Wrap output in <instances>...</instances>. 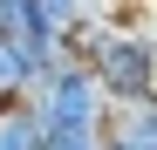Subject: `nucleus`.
I'll return each mask as SVG.
<instances>
[{
  "label": "nucleus",
  "mask_w": 157,
  "mask_h": 150,
  "mask_svg": "<svg viewBox=\"0 0 157 150\" xmlns=\"http://www.w3.org/2000/svg\"><path fill=\"white\" fill-rule=\"evenodd\" d=\"M41 143H48V130H41V116H34L28 103L0 116V150H41Z\"/></svg>",
  "instance_id": "obj_3"
},
{
  "label": "nucleus",
  "mask_w": 157,
  "mask_h": 150,
  "mask_svg": "<svg viewBox=\"0 0 157 150\" xmlns=\"http://www.w3.org/2000/svg\"><path fill=\"white\" fill-rule=\"evenodd\" d=\"M21 7H28V0H0V21H7V14H21Z\"/></svg>",
  "instance_id": "obj_4"
},
{
  "label": "nucleus",
  "mask_w": 157,
  "mask_h": 150,
  "mask_svg": "<svg viewBox=\"0 0 157 150\" xmlns=\"http://www.w3.org/2000/svg\"><path fill=\"white\" fill-rule=\"evenodd\" d=\"M144 7H157V0H144Z\"/></svg>",
  "instance_id": "obj_7"
},
{
  "label": "nucleus",
  "mask_w": 157,
  "mask_h": 150,
  "mask_svg": "<svg viewBox=\"0 0 157 150\" xmlns=\"http://www.w3.org/2000/svg\"><path fill=\"white\" fill-rule=\"evenodd\" d=\"M109 150H157V96L150 103H109Z\"/></svg>",
  "instance_id": "obj_2"
},
{
  "label": "nucleus",
  "mask_w": 157,
  "mask_h": 150,
  "mask_svg": "<svg viewBox=\"0 0 157 150\" xmlns=\"http://www.w3.org/2000/svg\"><path fill=\"white\" fill-rule=\"evenodd\" d=\"M89 150H109V143H89Z\"/></svg>",
  "instance_id": "obj_6"
},
{
  "label": "nucleus",
  "mask_w": 157,
  "mask_h": 150,
  "mask_svg": "<svg viewBox=\"0 0 157 150\" xmlns=\"http://www.w3.org/2000/svg\"><path fill=\"white\" fill-rule=\"evenodd\" d=\"M75 7H82V14H89V0H75Z\"/></svg>",
  "instance_id": "obj_5"
},
{
  "label": "nucleus",
  "mask_w": 157,
  "mask_h": 150,
  "mask_svg": "<svg viewBox=\"0 0 157 150\" xmlns=\"http://www.w3.org/2000/svg\"><path fill=\"white\" fill-rule=\"evenodd\" d=\"M28 109L41 116L48 137H102V130H109V96H102V82H96L82 62H68V55L34 75Z\"/></svg>",
  "instance_id": "obj_1"
}]
</instances>
